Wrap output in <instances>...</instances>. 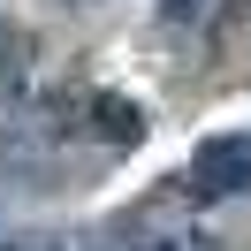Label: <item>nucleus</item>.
Instances as JSON below:
<instances>
[{"label":"nucleus","instance_id":"obj_1","mask_svg":"<svg viewBox=\"0 0 251 251\" xmlns=\"http://www.w3.org/2000/svg\"><path fill=\"white\" fill-rule=\"evenodd\" d=\"M251 190V129H221L190 152V198H244Z\"/></svg>","mask_w":251,"mask_h":251},{"label":"nucleus","instance_id":"obj_2","mask_svg":"<svg viewBox=\"0 0 251 251\" xmlns=\"http://www.w3.org/2000/svg\"><path fill=\"white\" fill-rule=\"evenodd\" d=\"M84 114H92V122H84V129H92L99 145H114V152L145 137V114L129 107V99H114V92H92V99H84Z\"/></svg>","mask_w":251,"mask_h":251},{"label":"nucleus","instance_id":"obj_3","mask_svg":"<svg viewBox=\"0 0 251 251\" xmlns=\"http://www.w3.org/2000/svg\"><path fill=\"white\" fill-rule=\"evenodd\" d=\"M0 251H69V236H23V244H0Z\"/></svg>","mask_w":251,"mask_h":251}]
</instances>
